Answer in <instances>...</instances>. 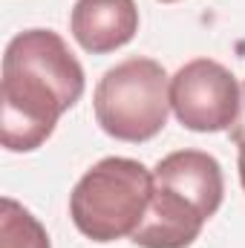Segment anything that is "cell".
Listing matches in <instances>:
<instances>
[{
    "label": "cell",
    "instance_id": "obj_1",
    "mask_svg": "<svg viewBox=\"0 0 245 248\" xmlns=\"http://www.w3.org/2000/svg\"><path fill=\"white\" fill-rule=\"evenodd\" d=\"M84 66L52 29H26L3 52L0 141L12 153L38 150L84 95Z\"/></svg>",
    "mask_w": 245,
    "mask_h": 248
},
{
    "label": "cell",
    "instance_id": "obj_2",
    "mask_svg": "<svg viewBox=\"0 0 245 248\" xmlns=\"http://www.w3.org/2000/svg\"><path fill=\"white\" fill-rule=\"evenodd\" d=\"M153 196V170L127 156L95 162L69 193L72 225L92 243L133 237Z\"/></svg>",
    "mask_w": 245,
    "mask_h": 248
},
{
    "label": "cell",
    "instance_id": "obj_3",
    "mask_svg": "<svg viewBox=\"0 0 245 248\" xmlns=\"http://www.w3.org/2000/svg\"><path fill=\"white\" fill-rule=\"evenodd\" d=\"M92 110L110 139L130 144L150 141L170 116V78L165 66L138 55L110 66L92 93Z\"/></svg>",
    "mask_w": 245,
    "mask_h": 248
},
{
    "label": "cell",
    "instance_id": "obj_4",
    "mask_svg": "<svg viewBox=\"0 0 245 248\" xmlns=\"http://www.w3.org/2000/svg\"><path fill=\"white\" fill-rule=\"evenodd\" d=\"M243 87L219 61H187L170 78V110L193 133H222L240 113Z\"/></svg>",
    "mask_w": 245,
    "mask_h": 248
},
{
    "label": "cell",
    "instance_id": "obj_5",
    "mask_svg": "<svg viewBox=\"0 0 245 248\" xmlns=\"http://www.w3.org/2000/svg\"><path fill=\"white\" fill-rule=\"evenodd\" d=\"M208 217L173 187L153 182V196L141 225L133 234L138 248H187L193 246L205 228Z\"/></svg>",
    "mask_w": 245,
    "mask_h": 248
},
{
    "label": "cell",
    "instance_id": "obj_6",
    "mask_svg": "<svg viewBox=\"0 0 245 248\" xmlns=\"http://www.w3.org/2000/svg\"><path fill=\"white\" fill-rule=\"evenodd\" d=\"M69 32L84 52H116L138 32V6L136 0H75Z\"/></svg>",
    "mask_w": 245,
    "mask_h": 248
},
{
    "label": "cell",
    "instance_id": "obj_7",
    "mask_svg": "<svg viewBox=\"0 0 245 248\" xmlns=\"http://www.w3.org/2000/svg\"><path fill=\"white\" fill-rule=\"evenodd\" d=\"M0 248H52L46 228L17 199H0Z\"/></svg>",
    "mask_w": 245,
    "mask_h": 248
},
{
    "label": "cell",
    "instance_id": "obj_8",
    "mask_svg": "<svg viewBox=\"0 0 245 248\" xmlns=\"http://www.w3.org/2000/svg\"><path fill=\"white\" fill-rule=\"evenodd\" d=\"M231 141L240 147V144H245V84H243V98H240V113H237V119H234V124H231Z\"/></svg>",
    "mask_w": 245,
    "mask_h": 248
},
{
    "label": "cell",
    "instance_id": "obj_9",
    "mask_svg": "<svg viewBox=\"0 0 245 248\" xmlns=\"http://www.w3.org/2000/svg\"><path fill=\"white\" fill-rule=\"evenodd\" d=\"M237 168H240V182L245 190V144H240V159H237Z\"/></svg>",
    "mask_w": 245,
    "mask_h": 248
},
{
    "label": "cell",
    "instance_id": "obj_10",
    "mask_svg": "<svg viewBox=\"0 0 245 248\" xmlns=\"http://www.w3.org/2000/svg\"><path fill=\"white\" fill-rule=\"evenodd\" d=\"M162 3H176V0H162Z\"/></svg>",
    "mask_w": 245,
    "mask_h": 248
}]
</instances>
